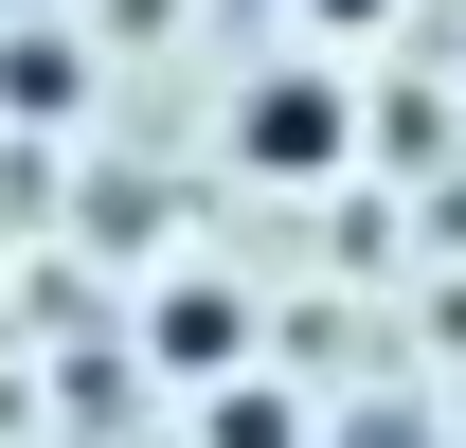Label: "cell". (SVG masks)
I'll use <instances>...</instances> for the list:
<instances>
[{"mask_svg": "<svg viewBox=\"0 0 466 448\" xmlns=\"http://www.w3.org/2000/svg\"><path fill=\"white\" fill-rule=\"evenodd\" d=\"M233 144H251L269 179H323V162H341V90H323V72H269V90L233 108Z\"/></svg>", "mask_w": 466, "mask_h": 448, "instance_id": "6da1fadb", "label": "cell"}, {"mask_svg": "<svg viewBox=\"0 0 466 448\" xmlns=\"http://www.w3.org/2000/svg\"><path fill=\"white\" fill-rule=\"evenodd\" d=\"M162 359H198V377L233 359V305H216V287H162Z\"/></svg>", "mask_w": 466, "mask_h": 448, "instance_id": "7a4b0ae2", "label": "cell"}, {"mask_svg": "<svg viewBox=\"0 0 466 448\" xmlns=\"http://www.w3.org/2000/svg\"><path fill=\"white\" fill-rule=\"evenodd\" d=\"M216 448H288V394H216Z\"/></svg>", "mask_w": 466, "mask_h": 448, "instance_id": "3957f363", "label": "cell"}, {"mask_svg": "<svg viewBox=\"0 0 466 448\" xmlns=\"http://www.w3.org/2000/svg\"><path fill=\"white\" fill-rule=\"evenodd\" d=\"M305 18H323V36H359V18H377V0H305Z\"/></svg>", "mask_w": 466, "mask_h": 448, "instance_id": "277c9868", "label": "cell"}]
</instances>
